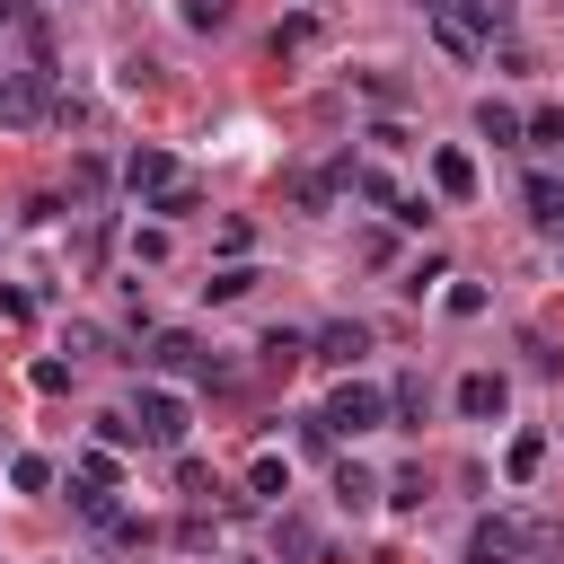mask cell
<instances>
[{
	"label": "cell",
	"mask_w": 564,
	"mask_h": 564,
	"mask_svg": "<svg viewBox=\"0 0 564 564\" xmlns=\"http://www.w3.org/2000/svg\"><path fill=\"white\" fill-rule=\"evenodd\" d=\"M335 502H344V511H370V502H379V476L344 458V467H335Z\"/></svg>",
	"instance_id": "obj_13"
},
{
	"label": "cell",
	"mask_w": 564,
	"mask_h": 564,
	"mask_svg": "<svg viewBox=\"0 0 564 564\" xmlns=\"http://www.w3.org/2000/svg\"><path fill=\"white\" fill-rule=\"evenodd\" d=\"M520 141L555 150V141H564V106H538V115H520Z\"/></svg>",
	"instance_id": "obj_17"
},
{
	"label": "cell",
	"mask_w": 564,
	"mask_h": 564,
	"mask_svg": "<svg viewBox=\"0 0 564 564\" xmlns=\"http://www.w3.org/2000/svg\"><path fill=\"white\" fill-rule=\"evenodd\" d=\"M247 485H256L264 502H282V494H291V467H282V458H256V467H247Z\"/></svg>",
	"instance_id": "obj_20"
},
{
	"label": "cell",
	"mask_w": 564,
	"mask_h": 564,
	"mask_svg": "<svg viewBox=\"0 0 564 564\" xmlns=\"http://www.w3.org/2000/svg\"><path fill=\"white\" fill-rule=\"evenodd\" d=\"M53 106V88H44V70H18V79H0V115L9 123H35Z\"/></svg>",
	"instance_id": "obj_6"
},
{
	"label": "cell",
	"mask_w": 564,
	"mask_h": 564,
	"mask_svg": "<svg viewBox=\"0 0 564 564\" xmlns=\"http://www.w3.org/2000/svg\"><path fill=\"white\" fill-rule=\"evenodd\" d=\"M167 176H176V159H167V150H132V159H123V185H132L141 203H150V194H159Z\"/></svg>",
	"instance_id": "obj_8"
},
{
	"label": "cell",
	"mask_w": 564,
	"mask_h": 564,
	"mask_svg": "<svg viewBox=\"0 0 564 564\" xmlns=\"http://www.w3.org/2000/svg\"><path fill=\"white\" fill-rule=\"evenodd\" d=\"M9 18H18V0H0V26H9Z\"/></svg>",
	"instance_id": "obj_27"
},
{
	"label": "cell",
	"mask_w": 564,
	"mask_h": 564,
	"mask_svg": "<svg viewBox=\"0 0 564 564\" xmlns=\"http://www.w3.org/2000/svg\"><path fill=\"white\" fill-rule=\"evenodd\" d=\"M352 194H361V203H397V185H388L379 167H352Z\"/></svg>",
	"instance_id": "obj_24"
},
{
	"label": "cell",
	"mask_w": 564,
	"mask_h": 564,
	"mask_svg": "<svg viewBox=\"0 0 564 564\" xmlns=\"http://www.w3.org/2000/svg\"><path fill=\"white\" fill-rule=\"evenodd\" d=\"M317 35H326V18H317V9H300V18H282V26H273V53H300V44H317Z\"/></svg>",
	"instance_id": "obj_15"
},
{
	"label": "cell",
	"mask_w": 564,
	"mask_h": 564,
	"mask_svg": "<svg viewBox=\"0 0 564 564\" xmlns=\"http://www.w3.org/2000/svg\"><path fill=\"white\" fill-rule=\"evenodd\" d=\"M361 352H370V326H361V317H335V326L317 335V361H361Z\"/></svg>",
	"instance_id": "obj_10"
},
{
	"label": "cell",
	"mask_w": 564,
	"mask_h": 564,
	"mask_svg": "<svg viewBox=\"0 0 564 564\" xmlns=\"http://www.w3.org/2000/svg\"><path fill=\"white\" fill-rule=\"evenodd\" d=\"M264 361H273V370H291V361H308V344H300V335H264Z\"/></svg>",
	"instance_id": "obj_25"
},
{
	"label": "cell",
	"mask_w": 564,
	"mask_h": 564,
	"mask_svg": "<svg viewBox=\"0 0 564 564\" xmlns=\"http://www.w3.org/2000/svg\"><path fill=\"white\" fill-rule=\"evenodd\" d=\"M538 467H546V441H538V432H520V441L502 449V476H511V485H529Z\"/></svg>",
	"instance_id": "obj_14"
},
{
	"label": "cell",
	"mask_w": 564,
	"mask_h": 564,
	"mask_svg": "<svg viewBox=\"0 0 564 564\" xmlns=\"http://www.w3.org/2000/svg\"><path fill=\"white\" fill-rule=\"evenodd\" d=\"M176 18H185V26H203V35H212V26H229V0H176Z\"/></svg>",
	"instance_id": "obj_22"
},
{
	"label": "cell",
	"mask_w": 564,
	"mask_h": 564,
	"mask_svg": "<svg viewBox=\"0 0 564 564\" xmlns=\"http://www.w3.org/2000/svg\"><path fill=\"white\" fill-rule=\"evenodd\" d=\"M132 423H141V441H150V449H176L194 414H185V397H176V388H141V405H132Z\"/></svg>",
	"instance_id": "obj_2"
},
{
	"label": "cell",
	"mask_w": 564,
	"mask_h": 564,
	"mask_svg": "<svg viewBox=\"0 0 564 564\" xmlns=\"http://www.w3.org/2000/svg\"><path fill=\"white\" fill-rule=\"evenodd\" d=\"M458 9H467V26H476L485 44H494V35L511 26V0H458Z\"/></svg>",
	"instance_id": "obj_18"
},
{
	"label": "cell",
	"mask_w": 564,
	"mask_h": 564,
	"mask_svg": "<svg viewBox=\"0 0 564 564\" xmlns=\"http://www.w3.org/2000/svg\"><path fill=\"white\" fill-rule=\"evenodd\" d=\"M141 361H150V370H185V379H229V361H212V352H203L194 335H176V326H167V335H150V352H141Z\"/></svg>",
	"instance_id": "obj_3"
},
{
	"label": "cell",
	"mask_w": 564,
	"mask_h": 564,
	"mask_svg": "<svg viewBox=\"0 0 564 564\" xmlns=\"http://www.w3.org/2000/svg\"><path fill=\"white\" fill-rule=\"evenodd\" d=\"M388 414H397V423H423V379H414V370L388 388Z\"/></svg>",
	"instance_id": "obj_19"
},
{
	"label": "cell",
	"mask_w": 564,
	"mask_h": 564,
	"mask_svg": "<svg viewBox=\"0 0 564 564\" xmlns=\"http://www.w3.org/2000/svg\"><path fill=\"white\" fill-rule=\"evenodd\" d=\"M9 485H18V494H44V485H53V467L26 449V458H9Z\"/></svg>",
	"instance_id": "obj_21"
},
{
	"label": "cell",
	"mask_w": 564,
	"mask_h": 564,
	"mask_svg": "<svg viewBox=\"0 0 564 564\" xmlns=\"http://www.w3.org/2000/svg\"><path fill=\"white\" fill-rule=\"evenodd\" d=\"M203 291H212V300H247V291H256V273H247V264H229V273H212Z\"/></svg>",
	"instance_id": "obj_23"
},
{
	"label": "cell",
	"mask_w": 564,
	"mask_h": 564,
	"mask_svg": "<svg viewBox=\"0 0 564 564\" xmlns=\"http://www.w3.org/2000/svg\"><path fill=\"white\" fill-rule=\"evenodd\" d=\"M520 546H529L520 520H476L467 529V564H520Z\"/></svg>",
	"instance_id": "obj_4"
},
{
	"label": "cell",
	"mask_w": 564,
	"mask_h": 564,
	"mask_svg": "<svg viewBox=\"0 0 564 564\" xmlns=\"http://www.w3.org/2000/svg\"><path fill=\"white\" fill-rule=\"evenodd\" d=\"M423 494H432V485H423V467H405V476H397V485H388V502H397V511H414V502H423Z\"/></svg>",
	"instance_id": "obj_26"
},
{
	"label": "cell",
	"mask_w": 564,
	"mask_h": 564,
	"mask_svg": "<svg viewBox=\"0 0 564 564\" xmlns=\"http://www.w3.org/2000/svg\"><path fill=\"white\" fill-rule=\"evenodd\" d=\"M511 405V388H502V370H467L458 379V414H476V423H494Z\"/></svg>",
	"instance_id": "obj_7"
},
{
	"label": "cell",
	"mask_w": 564,
	"mask_h": 564,
	"mask_svg": "<svg viewBox=\"0 0 564 564\" xmlns=\"http://www.w3.org/2000/svg\"><path fill=\"white\" fill-rule=\"evenodd\" d=\"M476 132H485V141H520V106L485 97V106H476Z\"/></svg>",
	"instance_id": "obj_16"
},
{
	"label": "cell",
	"mask_w": 564,
	"mask_h": 564,
	"mask_svg": "<svg viewBox=\"0 0 564 564\" xmlns=\"http://www.w3.org/2000/svg\"><path fill=\"white\" fill-rule=\"evenodd\" d=\"M520 203H529V220L564 229V185H555V176H529V185H520Z\"/></svg>",
	"instance_id": "obj_12"
},
{
	"label": "cell",
	"mask_w": 564,
	"mask_h": 564,
	"mask_svg": "<svg viewBox=\"0 0 564 564\" xmlns=\"http://www.w3.org/2000/svg\"><path fill=\"white\" fill-rule=\"evenodd\" d=\"M150 212H159V220H185V212H203V185H194V176H167V185L150 194Z\"/></svg>",
	"instance_id": "obj_11"
},
{
	"label": "cell",
	"mask_w": 564,
	"mask_h": 564,
	"mask_svg": "<svg viewBox=\"0 0 564 564\" xmlns=\"http://www.w3.org/2000/svg\"><path fill=\"white\" fill-rule=\"evenodd\" d=\"M432 185H441L449 203H467V194H476V159H467V150H432Z\"/></svg>",
	"instance_id": "obj_9"
},
{
	"label": "cell",
	"mask_w": 564,
	"mask_h": 564,
	"mask_svg": "<svg viewBox=\"0 0 564 564\" xmlns=\"http://www.w3.org/2000/svg\"><path fill=\"white\" fill-rule=\"evenodd\" d=\"M317 423H326L335 441H361V432H379V423H388V397H379L370 379H344V388L326 397V414H317Z\"/></svg>",
	"instance_id": "obj_1"
},
{
	"label": "cell",
	"mask_w": 564,
	"mask_h": 564,
	"mask_svg": "<svg viewBox=\"0 0 564 564\" xmlns=\"http://www.w3.org/2000/svg\"><path fill=\"white\" fill-rule=\"evenodd\" d=\"M432 44H441L449 62H476V53H485V35L467 26V9H458V0H432Z\"/></svg>",
	"instance_id": "obj_5"
}]
</instances>
